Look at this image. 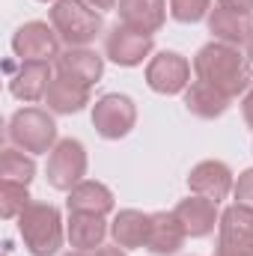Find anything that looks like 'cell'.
Listing matches in <instances>:
<instances>
[{
  "instance_id": "17",
  "label": "cell",
  "mask_w": 253,
  "mask_h": 256,
  "mask_svg": "<svg viewBox=\"0 0 253 256\" xmlns=\"http://www.w3.org/2000/svg\"><path fill=\"white\" fill-rule=\"evenodd\" d=\"M45 104L51 114H60V116L80 114L90 104V86L68 78V74H54V80L45 92Z\"/></svg>"
},
{
  "instance_id": "22",
  "label": "cell",
  "mask_w": 253,
  "mask_h": 256,
  "mask_svg": "<svg viewBox=\"0 0 253 256\" xmlns=\"http://www.w3.org/2000/svg\"><path fill=\"white\" fill-rule=\"evenodd\" d=\"M182 96H185L188 114L196 116V120H218V116H224V114L230 110V104H232L230 96H224L220 90H214V86L206 84V80H190V86Z\"/></svg>"
},
{
  "instance_id": "12",
  "label": "cell",
  "mask_w": 253,
  "mask_h": 256,
  "mask_svg": "<svg viewBox=\"0 0 253 256\" xmlns=\"http://www.w3.org/2000/svg\"><path fill=\"white\" fill-rule=\"evenodd\" d=\"M176 218L182 220L188 238H206L214 232V226L220 224V208L214 200H206L200 194H188L185 200L176 202Z\"/></svg>"
},
{
  "instance_id": "33",
  "label": "cell",
  "mask_w": 253,
  "mask_h": 256,
  "mask_svg": "<svg viewBox=\"0 0 253 256\" xmlns=\"http://www.w3.org/2000/svg\"><path fill=\"white\" fill-rule=\"evenodd\" d=\"M39 3H57V0H39Z\"/></svg>"
},
{
  "instance_id": "13",
  "label": "cell",
  "mask_w": 253,
  "mask_h": 256,
  "mask_svg": "<svg viewBox=\"0 0 253 256\" xmlns=\"http://www.w3.org/2000/svg\"><path fill=\"white\" fill-rule=\"evenodd\" d=\"M51 80H54L51 63H45V60H27V63H21L18 60V68L9 74V92L18 102L33 104V102H42L45 98Z\"/></svg>"
},
{
  "instance_id": "7",
  "label": "cell",
  "mask_w": 253,
  "mask_h": 256,
  "mask_svg": "<svg viewBox=\"0 0 253 256\" xmlns=\"http://www.w3.org/2000/svg\"><path fill=\"white\" fill-rule=\"evenodd\" d=\"M214 256H253V208L232 202L220 212Z\"/></svg>"
},
{
  "instance_id": "4",
  "label": "cell",
  "mask_w": 253,
  "mask_h": 256,
  "mask_svg": "<svg viewBox=\"0 0 253 256\" xmlns=\"http://www.w3.org/2000/svg\"><path fill=\"white\" fill-rule=\"evenodd\" d=\"M6 134H9L12 146H18L21 152H30V155H48L60 143L57 140V122H54L51 110L36 108V104L15 110Z\"/></svg>"
},
{
  "instance_id": "24",
  "label": "cell",
  "mask_w": 253,
  "mask_h": 256,
  "mask_svg": "<svg viewBox=\"0 0 253 256\" xmlns=\"http://www.w3.org/2000/svg\"><path fill=\"white\" fill-rule=\"evenodd\" d=\"M27 188H30V185L0 179V214H3L6 220H18V218H21V212L33 202V196H30Z\"/></svg>"
},
{
  "instance_id": "10",
  "label": "cell",
  "mask_w": 253,
  "mask_h": 256,
  "mask_svg": "<svg viewBox=\"0 0 253 256\" xmlns=\"http://www.w3.org/2000/svg\"><path fill=\"white\" fill-rule=\"evenodd\" d=\"M12 54L21 63H27V60L51 63L60 57V36L48 21H27L12 36Z\"/></svg>"
},
{
  "instance_id": "16",
  "label": "cell",
  "mask_w": 253,
  "mask_h": 256,
  "mask_svg": "<svg viewBox=\"0 0 253 256\" xmlns=\"http://www.w3.org/2000/svg\"><path fill=\"white\" fill-rule=\"evenodd\" d=\"M185 242H188V232H185V226L173 208L170 212H152V232H149V244H146L149 254L176 256Z\"/></svg>"
},
{
  "instance_id": "3",
  "label": "cell",
  "mask_w": 253,
  "mask_h": 256,
  "mask_svg": "<svg viewBox=\"0 0 253 256\" xmlns=\"http://www.w3.org/2000/svg\"><path fill=\"white\" fill-rule=\"evenodd\" d=\"M48 18L66 48H90L104 30L102 12L92 9L86 0H57L51 3Z\"/></svg>"
},
{
  "instance_id": "23",
  "label": "cell",
  "mask_w": 253,
  "mask_h": 256,
  "mask_svg": "<svg viewBox=\"0 0 253 256\" xmlns=\"http://www.w3.org/2000/svg\"><path fill=\"white\" fill-rule=\"evenodd\" d=\"M0 176L9 182H21L30 185L36 179V161L30 152H21L18 146H9L0 152Z\"/></svg>"
},
{
  "instance_id": "26",
  "label": "cell",
  "mask_w": 253,
  "mask_h": 256,
  "mask_svg": "<svg viewBox=\"0 0 253 256\" xmlns=\"http://www.w3.org/2000/svg\"><path fill=\"white\" fill-rule=\"evenodd\" d=\"M232 200H236L238 206L253 208V167L238 173V179H236V185H232Z\"/></svg>"
},
{
  "instance_id": "1",
  "label": "cell",
  "mask_w": 253,
  "mask_h": 256,
  "mask_svg": "<svg viewBox=\"0 0 253 256\" xmlns=\"http://www.w3.org/2000/svg\"><path fill=\"white\" fill-rule=\"evenodd\" d=\"M194 78L212 84L214 90H220L224 96L236 98L242 92H248L253 86V66L248 54L236 45L226 42H206L196 54H194Z\"/></svg>"
},
{
  "instance_id": "18",
  "label": "cell",
  "mask_w": 253,
  "mask_h": 256,
  "mask_svg": "<svg viewBox=\"0 0 253 256\" xmlns=\"http://www.w3.org/2000/svg\"><path fill=\"white\" fill-rule=\"evenodd\" d=\"M208 24V33L218 39V42H226V45H236V48H248L253 33V18L250 15H242V12H232V9H224V6H214L206 18Z\"/></svg>"
},
{
  "instance_id": "2",
  "label": "cell",
  "mask_w": 253,
  "mask_h": 256,
  "mask_svg": "<svg viewBox=\"0 0 253 256\" xmlns=\"http://www.w3.org/2000/svg\"><path fill=\"white\" fill-rule=\"evenodd\" d=\"M18 236L33 256H57L66 242L63 214L51 202H30L18 218Z\"/></svg>"
},
{
  "instance_id": "5",
  "label": "cell",
  "mask_w": 253,
  "mask_h": 256,
  "mask_svg": "<svg viewBox=\"0 0 253 256\" xmlns=\"http://www.w3.org/2000/svg\"><path fill=\"white\" fill-rule=\"evenodd\" d=\"M86 167H90V158H86V146L74 137H63L51 152H48V164H45V176H48V185L54 191H72L74 185L84 182L86 176Z\"/></svg>"
},
{
  "instance_id": "19",
  "label": "cell",
  "mask_w": 253,
  "mask_h": 256,
  "mask_svg": "<svg viewBox=\"0 0 253 256\" xmlns=\"http://www.w3.org/2000/svg\"><path fill=\"white\" fill-rule=\"evenodd\" d=\"M54 66H57V74H68L86 86L98 84L104 74V57L96 54L92 48H63Z\"/></svg>"
},
{
  "instance_id": "31",
  "label": "cell",
  "mask_w": 253,
  "mask_h": 256,
  "mask_svg": "<svg viewBox=\"0 0 253 256\" xmlns=\"http://www.w3.org/2000/svg\"><path fill=\"white\" fill-rule=\"evenodd\" d=\"M63 256H92L90 250H68V254H63Z\"/></svg>"
},
{
  "instance_id": "20",
  "label": "cell",
  "mask_w": 253,
  "mask_h": 256,
  "mask_svg": "<svg viewBox=\"0 0 253 256\" xmlns=\"http://www.w3.org/2000/svg\"><path fill=\"white\" fill-rule=\"evenodd\" d=\"M116 12L122 24L155 36L167 21V0H120Z\"/></svg>"
},
{
  "instance_id": "30",
  "label": "cell",
  "mask_w": 253,
  "mask_h": 256,
  "mask_svg": "<svg viewBox=\"0 0 253 256\" xmlns=\"http://www.w3.org/2000/svg\"><path fill=\"white\" fill-rule=\"evenodd\" d=\"M92 9H98V12H104V9H116V3L120 0H86Z\"/></svg>"
},
{
  "instance_id": "21",
  "label": "cell",
  "mask_w": 253,
  "mask_h": 256,
  "mask_svg": "<svg viewBox=\"0 0 253 256\" xmlns=\"http://www.w3.org/2000/svg\"><path fill=\"white\" fill-rule=\"evenodd\" d=\"M114 206H116L114 191L104 182H96V179H84L66 196V208L68 212H86V214H104L108 218L114 212Z\"/></svg>"
},
{
  "instance_id": "11",
  "label": "cell",
  "mask_w": 253,
  "mask_h": 256,
  "mask_svg": "<svg viewBox=\"0 0 253 256\" xmlns=\"http://www.w3.org/2000/svg\"><path fill=\"white\" fill-rule=\"evenodd\" d=\"M232 185H236V176L232 170L224 164V161H214V158H206L200 161L188 176V191L200 194L206 200H214L220 206V200H226L232 194Z\"/></svg>"
},
{
  "instance_id": "15",
  "label": "cell",
  "mask_w": 253,
  "mask_h": 256,
  "mask_svg": "<svg viewBox=\"0 0 253 256\" xmlns=\"http://www.w3.org/2000/svg\"><path fill=\"white\" fill-rule=\"evenodd\" d=\"M110 232V224L104 214H86V212H68L66 220V238L74 250H98Z\"/></svg>"
},
{
  "instance_id": "8",
  "label": "cell",
  "mask_w": 253,
  "mask_h": 256,
  "mask_svg": "<svg viewBox=\"0 0 253 256\" xmlns=\"http://www.w3.org/2000/svg\"><path fill=\"white\" fill-rule=\"evenodd\" d=\"M155 48V36L134 30L122 21H116L108 33H104V57L110 63L122 66V68H134L140 66Z\"/></svg>"
},
{
  "instance_id": "14",
  "label": "cell",
  "mask_w": 253,
  "mask_h": 256,
  "mask_svg": "<svg viewBox=\"0 0 253 256\" xmlns=\"http://www.w3.org/2000/svg\"><path fill=\"white\" fill-rule=\"evenodd\" d=\"M149 232H152V214L140 212V208H120L110 220V236L114 244H120L122 250H140L149 244Z\"/></svg>"
},
{
  "instance_id": "27",
  "label": "cell",
  "mask_w": 253,
  "mask_h": 256,
  "mask_svg": "<svg viewBox=\"0 0 253 256\" xmlns=\"http://www.w3.org/2000/svg\"><path fill=\"white\" fill-rule=\"evenodd\" d=\"M218 6L242 12V15H253V0H218Z\"/></svg>"
},
{
  "instance_id": "9",
  "label": "cell",
  "mask_w": 253,
  "mask_h": 256,
  "mask_svg": "<svg viewBox=\"0 0 253 256\" xmlns=\"http://www.w3.org/2000/svg\"><path fill=\"white\" fill-rule=\"evenodd\" d=\"M190 68L188 57L176 54V51H158L149 63H146V84L152 92L161 96H179L190 86Z\"/></svg>"
},
{
  "instance_id": "32",
  "label": "cell",
  "mask_w": 253,
  "mask_h": 256,
  "mask_svg": "<svg viewBox=\"0 0 253 256\" xmlns=\"http://www.w3.org/2000/svg\"><path fill=\"white\" fill-rule=\"evenodd\" d=\"M248 60H250V66H253V33H250V42H248Z\"/></svg>"
},
{
  "instance_id": "6",
  "label": "cell",
  "mask_w": 253,
  "mask_h": 256,
  "mask_svg": "<svg viewBox=\"0 0 253 256\" xmlns=\"http://www.w3.org/2000/svg\"><path fill=\"white\" fill-rule=\"evenodd\" d=\"M137 126V104L126 92H108L92 104V128L104 140H122Z\"/></svg>"
},
{
  "instance_id": "29",
  "label": "cell",
  "mask_w": 253,
  "mask_h": 256,
  "mask_svg": "<svg viewBox=\"0 0 253 256\" xmlns=\"http://www.w3.org/2000/svg\"><path fill=\"white\" fill-rule=\"evenodd\" d=\"M92 256H128V254L120 248V244H110V248H104V244H102L98 250H92Z\"/></svg>"
},
{
  "instance_id": "28",
  "label": "cell",
  "mask_w": 253,
  "mask_h": 256,
  "mask_svg": "<svg viewBox=\"0 0 253 256\" xmlns=\"http://www.w3.org/2000/svg\"><path fill=\"white\" fill-rule=\"evenodd\" d=\"M242 116H244V122L253 128V86L244 92V98H242Z\"/></svg>"
},
{
  "instance_id": "25",
  "label": "cell",
  "mask_w": 253,
  "mask_h": 256,
  "mask_svg": "<svg viewBox=\"0 0 253 256\" xmlns=\"http://www.w3.org/2000/svg\"><path fill=\"white\" fill-rule=\"evenodd\" d=\"M208 12H212V0H170V15L179 24H196L208 18Z\"/></svg>"
}]
</instances>
